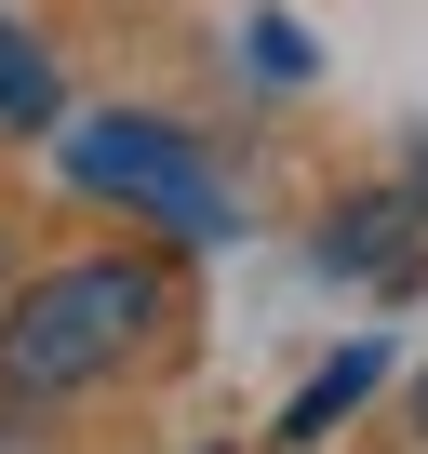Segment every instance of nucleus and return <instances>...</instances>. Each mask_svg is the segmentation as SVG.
<instances>
[{
  "mask_svg": "<svg viewBox=\"0 0 428 454\" xmlns=\"http://www.w3.org/2000/svg\"><path fill=\"white\" fill-rule=\"evenodd\" d=\"M361 387H375V348H348V361H335V374H308V401H295V414H281V441H321V427H335V414H348V401H361Z\"/></svg>",
  "mask_w": 428,
  "mask_h": 454,
  "instance_id": "20e7f679",
  "label": "nucleus"
},
{
  "mask_svg": "<svg viewBox=\"0 0 428 454\" xmlns=\"http://www.w3.org/2000/svg\"><path fill=\"white\" fill-rule=\"evenodd\" d=\"M0 121H14V134L54 121V67H41V41H14V14H0Z\"/></svg>",
  "mask_w": 428,
  "mask_h": 454,
  "instance_id": "7ed1b4c3",
  "label": "nucleus"
},
{
  "mask_svg": "<svg viewBox=\"0 0 428 454\" xmlns=\"http://www.w3.org/2000/svg\"><path fill=\"white\" fill-rule=\"evenodd\" d=\"M388 227H401L388 200H375V214H348V227H335V268H388V254H401V241H388Z\"/></svg>",
  "mask_w": 428,
  "mask_h": 454,
  "instance_id": "39448f33",
  "label": "nucleus"
},
{
  "mask_svg": "<svg viewBox=\"0 0 428 454\" xmlns=\"http://www.w3.org/2000/svg\"><path fill=\"white\" fill-rule=\"evenodd\" d=\"M67 160L94 174V187H121V200H147L161 227H187V241H214L228 227V200H214V174L174 147V134H147V121H81L67 134Z\"/></svg>",
  "mask_w": 428,
  "mask_h": 454,
  "instance_id": "f03ea898",
  "label": "nucleus"
},
{
  "mask_svg": "<svg viewBox=\"0 0 428 454\" xmlns=\"http://www.w3.org/2000/svg\"><path fill=\"white\" fill-rule=\"evenodd\" d=\"M147 334H161V281H147V268H41L14 308H0V387H14V401L94 387V374H121Z\"/></svg>",
  "mask_w": 428,
  "mask_h": 454,
  "instance_id": "f257e3e1",
  "label": "nucleus"
}]
</instances>
